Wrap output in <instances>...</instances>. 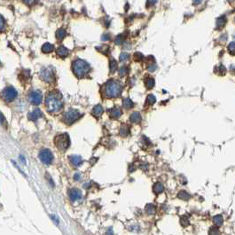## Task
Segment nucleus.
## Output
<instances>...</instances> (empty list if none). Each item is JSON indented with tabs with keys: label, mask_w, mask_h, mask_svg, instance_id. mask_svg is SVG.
<instances>
[{
	"label": "nucleus",
	"mask_w": 235,
	"mask_h": 235,
	"mask_svg": "<svg viewBox=\"0 0 235 235\" xmlns=\"http://www.w3.org/2000/svg\"><path fill=\"white\" fill-rule=\"evenodd\" d=\"M45 105L47 107V110L50 113H58L62 109L63 102L61 100L60 96L57 92H51L46 97Z\"/></svg>",
	"instance_id": "1"
},
{
	"label": "nucleus",
	"mask_w": 235,
	"mask_h": 235,
	"mask_svg": "<svg viewBox=\"0 0 235 235\" xmlns=\"http://www.w3.org/2000/svg\"><path fill=\"white\" fill-rule=\"evenodd\" d=\"M73 72L77 77H84L90 72V65L83 60H76L73 62Z\"/></svg>",
	"instance_id": "2"
},
{
	"label": "nucleus",
	"mask_w": 235,
	"mask_h": 235,
	"mask_svg": "<svg viewBox=\"0 0 235 235\" xmlns=\"http://www.w3.org/2000/svg\"><path fill=\"white\" fill-rule=\"evenodd\" d=\"M121 92H122V87L117 82H115V81L107 82L104 89L105 96L107 98H117L121 95Z\"/></svg>",
	"instance_id": "3"
},
{
	"label": "nucleus",
	"mask_w": 235,
	"mask_h": 235,
	"mask_svg": "<svg viewBox=\"0 0 235 235\" xmlns=\"http://www.w3.org/2000/svg\"><path fill=\"white\" fill-rule=\"evenodd\" d=\"M54 144L57 147V148L60 151H66L70 146V139L67 133L60 134L55 137Z\"/></svg>",
	"instance_id": "4"
},
{
	"label": "nucleus",
	"mask_w": 235,
	"mask_h": 235,
	"mask_svg": "<svg viewBox=\"0 0 235 235\" xmlns=\"http://www.w3.org/2000/svg\"><path fill=\"white\" fill-rule=\"evenodd\" d=\"M1 97L5 101L11 102L12 100H13L17 97V92L13 87L9 86L3 90V92L1 93Z\"/></svg>",
	"instance_id": "5"
},
{
	"label": "nucleus",
	"mask_w": 235,
	"mask_h": 235,
	"mask_svg": "<svg viewBox=\"0 0 235 235\" xmlns=\"http://www.w3.org/2000/svg\"><path fill=\"white\" fill-rule=\"evenodd\" d=\"M82 116V115L75 109H70L67 112H66L64 115V121L67 124H72L76 122L79 118Z\"/></svg>",
	"instance_id": "6"
},
{
	"label": "nucleus",
	"mask_w": 235,
	"mask_h": 235,
	"mask_svg": "<svg viewBox=\"0 0 235 235\" xmlns=\"http://www.w3.org/2000/svg\"><path fill=\"white\" fill-rule=\"evenodd\" d=\"M40 77L44 82L52 84L55 80V75L54 70L51 67H44L40 71Z\"/></svg>",
	"instance_id": "7"
},
{
	"label": "nucleus",
	"mask_w": 235,
	"mask_h": 235,
	"mask_svg": "<svg viewBox=\"0 0 235 235\" xmlns=\"http://www.w3.org/2000/svg\"><path fill=\"white\" fill-rule=\"evenodd\" d=\"M39 159L43 163L46 164V165H49L54 161V154L51 152V150L43 149L41 150L40 153H39Z\"/></svg>",
	"instance_id": "8"
},
{
	"label": "nucleus",
	"mask_w": 235,
	"mask_h": 235,
	"mask_svg": "<svg viewBox=\"0 0 235 235\" xmlns=\"http://www.w3.org/2000/svg\"><path fill=\"white\" fill-rule=\"evenodd\" d=\"M29 98L30 100V102L34 104V105H39L42 102V98H43V95L41 93V92L39 91H33L29 93Z\"/></svg>",
	"instance_id": "9"
},
{
	"label": "nucleus",
	"mask_w": 235,
	"mask_h": 235,
	"mask_svg": "<svg viewBox=\"0 0 235 235\" xmlns=\"http://www.w3.org/2000/svg\"><path fill=\"white\" fill-rule=\"evenodd\" d=\"M68 196H69V199L72 201V202H75L79 199H81L82 197V192L79 189H76V188H72L68 191Z\"/></svg>",
	"instance_id": "10"
},
{
	"label": "nucleus",
	"mask_w": 235,
	"mask_h": 235,
	"mask_svg": "<svg viewBox=\"0 0 235 235\" xmlns=\"http://www.w3.org/2000/svg\"><path fill=\"white\" fill-rule=\"evenodd\" d=\"M42 116H43L42 112H41L38 108H36V109L33 110L32 112H30V113L28 115V118H29L30 121L35 122V121H36L37 119H39L40 117H42Z\"/></svg>",
	"instance_id": "11"
},
{
	"label": "nucleus",
	"mask_w": 235,
	"mask_h": 235,
	"mask_svg": "<svg viewBox=\"0 0 235 235\" xmlns=\"http://www.w3.org/2000/svg\"><path fill=\"white\" fill-rule=\"evenodd\" d=\"M69 161L74 166H80L83 162V159L79 155H72L69 156Z\"/></svg>",
	"instance_id": "12"
},
{
	"label": "nucleus",
	"mask_w": 235,
	"mask_h": 235,
	"mask_svg": "<svg viewBox=\"0 0 235 235\" xmlns=\"http://www.w3.org/2000/svg\"><path fill=\"white\" fill-rule=\"evenodd\" d=\"M109 114H110V116L112 118H114V119H117L121 116V115H122V111H121V109L120 108H118V107H113L112 109H110V111H109Z\"/></svg>",
	"instance_id": "13"
},
{
	"label": "nucleus",
	"mask_w": 235,
	"mask_h": 235,
	"mask_svg": "<svg viewBox=\"0 0 235 235\" xmlns=\"http://www.w3.org/2000/svg\"><path fill=\"white\" fill-rule=\"evenodd\" d=\"M56 53H57V54H58L60 57L65 58V57H67V56L69 54V51H68L66 47H64V46H60V47L57 49Z\"/></svg>",
	"instance_id": "14"
},
{
	"label": "nucleus",
	"mask_w": 235,
	"mask_h": 235,
	"mask_svg": "<svg viewBox=\"0 0 235 235\" xmlns=\"http://www.w3.org/2000/svg\"><path fill=\"white\" fill-rule=\"evenodd\" d=\"M103 114V107L100 105H97L92 109V115L96 117H99Z\"/></svg>",
	"instance_id": "15"
},
{
	"label": "nucleus",
	"mask_w": 235,
	"mask_h": 235,
	"mask_svg": "<svg viewBox=\"0 0 235 235\" xmlns=\"http://www.w3.org/2000/svg\"><path fill=\"white\" fill-rule=\"evenodd\" d=\"M153 191L154 192H155L156 194H159L161 192H162L164 191V187H163V185L158 182V183H155L154 185V187H153Z\"/></svg>",
	"instance_id": "16"
},
{
	"label": "nucleus",
	"mask_w": 235,
	"mask_h": 235,
	"mask_svg": "<svg viewBox=\"0 0 235 235\" xmlns=\"http://www.w3.org/2000/svg\"><path fill=\"white\" fill-rule=\"evenodd\" d=\"M130 120L134 123H139L141 122V116H140L139 112H134V113L131 114Z\"/></svg>",
	"instance_id": "17"
},
{
	"label": "nucleus",
	"mask_w": 235,
	"mask_h": 235,
	"mask_svg": "<svg viewBox=\"0 0 235 235\" xmlns=\"http://www.w3.org/2000/svg\"><path fill=\"white\" fill-rule=\"evenodd\" d=\"M54 45L49 43H45L44 44H43V46H42V51H43V53H44V54L52 53V52L54 51Z\"/></svg>",
	"instance_id": "18"
},
{
	"label": "nucleus",
	"mask_w": 235,
	"mask_h": 235,
	"mask_svg": "<svg viewBox=\"0 0 235 235\" xmlns=\"http://www.w3.org/2000/svg\"><path fill=\"white\" fill-rule=\"evenodd\" d=\"M145 85H146V87L147 89H152L154 85H155V82H154V79L152 78V77H147L145 79Z\"/></svg>",
	"instance_id": "19"
},
{
	"label": "nucleus",
	"mask_w": 235,
	"mask_h": 235,
	"mask_svg": "<svg viewBox=\"0 0 235 235\" xmlns=\"http://www.w3.org/2000/svg\"><path fill=\"white\" fill-rule=\"evenodd\" d=\"M178 197L179 199L183 200V201H187V200H189L191 198L190 194L186 191H180V192H178Z\"/></svg>",
	"instance_id": "20"
},
{
	"label": "nucleus",
	"mask_w": 235,
	"mask_h": 235,
	"mask_svg": "<svg viewBox=\"0 0 235 235\" xmlns=\"http://www.w3.org/2000/svg\"><path fill=\"white\" fill-rule=\"evenodd\" d=\"M66 36H67V31L65 30L64 29H60L56 31V37L60 40L63 39Z\"/></svg>",
	"instance_id": "21"
},
{
	"label": "nucleus",
	"mask_w": 235,
	"mask_h": 235,
	"mask_svg": "<svg viewBox=\"0 0 235 235\" xmlns=\"http://www.w3.org/2000/svg\"><path fill=\"white\" fill-rule=\"evenodd\" d=\"M225 23H226V19H225V17H224V16H221L220 18H218V19L216 20V28H217V29L223 28L224 25H225Z\"/></svg>",
	"instance_id": "22"
},
{
	"label": "nucleus",
	"mask_w": 235,
	"mask_h": 235,
	"mask_svg": "<svg viewBox=\"0 0 235 235\" xmlns=\"http://www.w3.org/2000/svg\"><path fill=\"white\" fill-rule=\"evenodd\" d=\"M123 106L125 107L126 109H130V108H131V107H133L134 106V104H133V102H132V100L130 99V98H124L123 99Z\"/></svg>",
	"instance_id": "23"
},
{
	"label": "nucleus",
	"mask_w": 235,
	"mask_h": 235,
	"mask_svg": "<svg viewBox=\"0 0 235 235\" xmlns=\"http://www.w3.org/2000/svg\"><path fill=\"white\" fill-rule=\"evenodd\" d=\"M129 133H130V128H129L127 125H123L121 129H120V134L121 136L123 137H126L128 136Z\"/></svg>",
	"instance_id": "24"
},
{
	"label": "nucleus",
	"mask_w": 235,
	"mask_h": 235,
	"mask_svg": "<svg viewBox=\"0 0 235 235\" xmlns=\"http://www.w3.org/2000/svg\"><path fill=\"white\" fill-rule=\"evenodd\" d=\"M223 221H224V219H223V216L221 215L216 216L213 218L214 224H216V225H217V226H220L221 224H223Z\"/></svg>",
	"instance_id": "25"
},
{
	"label": "nucleus",
	"mask_w": 235,
	"mask_h": 235,
	"mask_svg": "<svg viewBox=\"0 0 235 235\" xmlns=\"http://www.w3.org/2000/svg\"><path fill=\"white\" fill-rule=\"evenodd\" d=\"M146 212L148 215H154L155 213V207L153 204H147L146 206Z\"/></svg>",
	"instance_id": "26"
},
{
	"label": "nucleus",
	"mask_w": 235,
	"mask_h": 235,
	"mask_svg": "<svg viewBox=\"0 0 235 235\" xmlns=\"http://www.w3.org/2000/svg\"><path fill=\"white\" fill-rule=\"evenodd\" d=\"M117 67L118 65L116 63V61L115 60H112L111 61H110V64H109V67H110V72L111 73H114V72H116V70H117Z\"/></svg>",
	"instance_id": "27"
},
{
	"label": "nucleus",
	"mask_w": 235,
	"mask_h": 235,
	"mask_svg": "<svg viewBox=\"0 0 235 235\" xmlns=\"http://www.w3.org/2000/svg\"><path fill=\"white\" fill-rule=\"evenodd\" d=\"M228 52L231 55H235V42H232L228 45Z\"/></svg>",
	"instance_id": "28"
},
{
	"label": "nucleus",
	"mask_w": 235,
	"mask_h": 235,
	"mask_svg": "<svg viewBox=\"0 0 235 235\" xmlns=\"http://www.w3.org/2000/svg\"><path fill=\"white\" fill-rule=\"evenodd\" d=\"M155 101H156L155 97L154 96V95H152V94H151V95H148L147 98V103L148 105H153V104H154Z\"/></svg>",
	"instance_id": "29"
},
{
	"label": "nucleus",
	"mask_w": 235,
	"mask_h": 235,
	"mask_svg": "<svg viewBox=\"0 0 235 235\" xmlns=\"http://www.w3.org/2000/svg\"><path fill=\"white\" fill-rule=\"evenodd\" d=\"M209 235H220V232L216 227H212L209 231Z\"/></svg>",
	"instance_id": "30"
},
{
	"label": "nucleus",
	"mask_w": 235,
	"mask_h": 235,
	"mask_svg": "<svg viewBox=\"0 0 235 235\" xmlns=\"http://www.w3.org/2000/svg\"><path fill=\"white\" fill-rule=\"evenodd\" d=\"M128 74V68L126 67H122L120 69H119V75L121 76H124Z\"/></svg>",
	"instance_id": "31"
},
{
	"label": "nucleus",
	"mask_w": 235,
	"mask_h": 235,
	"mask_svg": "<svg viewBox=\"0 0 235 235\" xmlns=\"http://www.w3.org/2000/svg\"><path fill=\"white\" fill-rule=\"evenodd\" d=\"M129 60V54H126V53H123V54L120 55V61L121 62H124L126 60Z\"/></svg>",
	"instance_id": "32"
},
{
	"label": "nucleus",
	"mask_w": 235,
	"mask_h": 235,
	"mask_svg": "<svg viewBox=\"0 0 235 235\" xmlns=\"http://www.w3.org/2000/svg\"><path fill=\"white\" fill-rule=\"evenodd\" d=\"M180 223L183 226H187L189 224V220L188 218L185 216H182L181 219H180Z\"/></svg>",
	"instance_id": "33"
},
{
	"label": "nucleus",
	"mask_w": 235,
	"mask_h": 235,
	"mask_svg": "<svg viewBox=\"0 0 235 235\" xmlns=\"http://www.w3.org/2000/svg\"><path fill=\"white\" fill-rule=\"evenodd\" d=\"M134 59L137 61H140V60H142L144 59V56H143V54H140V53H136V54H134Z\"/></svg>",
	"instance_id": "34"
},
{
	"label": "nucleus",
	"mask_w": 235,
	"mask_h": 235,
	"mask_svg": "<svg viewBox=\"0 0 235 235\" xmlns=\"http://www.w3.org/2000/svg\"><path fill=\"white\" fill-rule=\"evenodd\" d=\"M123 42V35H119L118 36H116V44H120Z\"/></svg>",
	"instance_id": "35"
},
{
	"label": "nucleus",
	"mask_w": 235,
	"mask_h": 235,
	"mask_svg": "<svg viewBox=\"0 0 235 235\" xmlns=\"http://www.w3.org/2000/svg\"><path fill=\"white\" fill-rule=\"evenodd\" d=\"M5 20H4V18L2 17V15H0V31H2V30L5 29Z\"/></svg>",
	"instance_id": "36"
},
{
	"label": "nucleus",
	"mask_w": 235,
	"mask_h": 235,
	"mask_svg": "<svg viewBox=\"0 0 235 235\" xmlns=\"http://www.w3.org/2000/svg\"><path fill=\"white\" fill-rule=\"evenodd\" d=\"M24 3L28 5H33L34 4H36L38 0H23Z\"/></svg>",
	"instance_id": "37"
},
{
	"label": "nucleus",
	"mask_w": 235,
	"mask_h": 235,
	"mask_svg": "<svg viewBox=\"0 0 235 235\" xmlns=\"http://www.w3.org/2000/svg\"><path fill=\"white\" fill-rule=\"evenodd\" d=\"M0 124L1 125H5V118L1 112H0Z\"/></svg>",
	"instance_id": "38"
},
{
	"label": "nucleus",
	"mask_w": 235,
	"mask_h": 235,
	"mask_svg": "<svg viewBox=\"0 0 235 235\" xmlns=\"http://www.w3.org/2000/svg\"><path fill=\"white\" fill-rule=\"evenodd\" d=\"M156 3H157V0H147V6H152V5H155Z\"/></svg>",
	"instance_id": "39"
},
{
	"label": "nucleus",
	"mask_w": 235,
	"mask_h": 235,
	"mask_svg": "<svg viewBox=\"0 0 235 235\" xmlns=\"http://www.w3.org/2000/svg\"><path fill=\"white\" fill-rule=\"evenodd\" d=\"M156 67H157V66L154 64V63H151V66L148 67V70L153 72V71H154V70L156 69Z\"/></svg>",
	"instance_id": "40"
},
{
	"label": "nucleus",
	"mask_w": 235,
	"mask_h": 235,
	"mask_svg": "<svg viewBox=\"0 0 235 235\" xmlns=\"http://www.w3.org/2000/svg\"><path fill=\"white\" fill-rule=\"evenodd\" d=\"M101 39H102L103 41H108V40L110 39V36H109L108 34H105V35L102 36Z\"/></svg>",
	"instance_id": "41"
},
{
	"label": "nucleus",
	"mask_w": 235,
	"mask_h": 235,
	"mask_svg": "<svg viewBox=\"0 0 235 235\" xmlns=\"http://www.w3.org/2000/svg\"><path fill=\"white\" fill-rule=\"evenodd\" d=\"M202 0H192V3H193V5H200V4L202 3Z\"/></svg>",
	"instance_id": "42"
},
{
	"label": "nucleus",
	"mask_w": 235,
	"mask_h": 235,
	"mask_svg": "<svg viewBox=\"0 0 235 235\" xmlns=\"http://www.w3.org/2000/svg\"><path fill=\"white\" fill-rule=\"evenodd\" d=\"M80 177H81L80 173H75V176H74V178H75V180H79V179H80Z\"/></svg>",
	"instance_id": "43"
}]
</instances>
